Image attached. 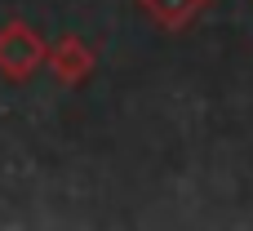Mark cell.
I'll list each match as a JSON object with an SVG mask.
<instances>
[{"mask_svg":"<svg viewBox=\"0 0 253 231\" xmlns=\"http://www.w3.org/2000/svg\"><path fill=\"white\" fill-rule=\"evenodd\" d=\"M40 58H44V45H40L22 22H9V27L0 31V67H4L9 76H27V71H36Z\"/></svg>","mask_w":253,"mask_h":231,"instance_id":"obj_1","label":"cell"},{"mask_svg":"<svg viewBox=\"0 0 253 231\" xmlns=\"http://www.w3.org/2000/svg\"><path fill=\"white\" fill-rule=\"evenodd\" d=\"M200 4H205V0H142V9H147L160 27H187Z\"/></svg>","mask_w":253,"mask_h":231,"instance_id":"obj_2","label":"cell"},{"mask_svg":"<svg viewBox=\"0 0 253 231\" xmlns=\"http://www.w3.org/2000/svg\"><path fill=\"white\" fill-rule=\"evenodd\" d=\"M53 62H58V76H62V80H80V76L93 67L80 40H62V45H58V58H53Z\"/></svg>","mask_w":253,"mask_h":231,"instance_id":"obj_3","label":"cell"}]
</instances>
